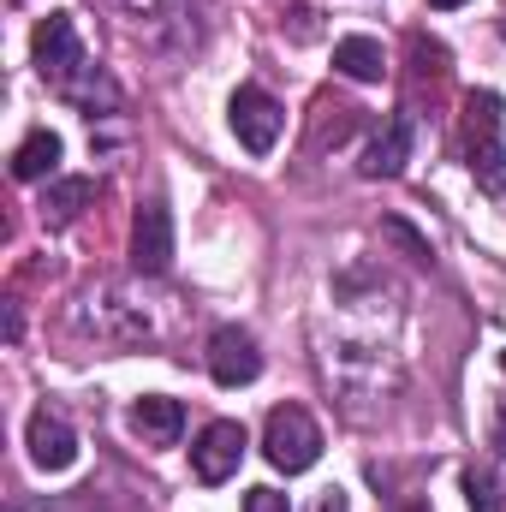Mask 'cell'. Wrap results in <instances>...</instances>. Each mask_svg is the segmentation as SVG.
I'll return each mask as SVG.
<instances>
[{
    "label": "cell",
    "mask_w": 506,
    "mask_h": 512,
    "mask_svg": "<svg viewBox=\"0 0 506 512\" xmlns=\"http://www.w3.org/2000/svg\"><path fill=\"white\" fill-rule=\"evenodd\" d=\"M131 429H137L143 441H155V447H173V441L185 435V405H179V399L149 393V399H137V405H131Z\"/></svg>",
    "instance_id": "obj_10"
},
{
    "label": "cell",
    "mask_w": 506,
    "mask_h": 512,
    "mask_svg": "<svg viewBox=\"0 0 506 512\" xmlns=\"http://www.w3.org/2000/svg\"><path fill=\"white\" fill-rule=\"evenodd\" d=\"M245 512H292V501H286L280 489H251V495H245Z\"/></svg>",
    "instance_id": "obj_18"
},
{
    "label": "cell",
    "mask_w": 506,
    "mask_h": 512,
    "mask_svg": "<svg viewBox=\"0 0 506 512\" xmlns=\"http://www.w3.org/2000/svg\"><path fill=\"white\" fill-rule=\"evenodd\" d=\"M30 54H36V72L60 90V84H72L90 60H84V42H78V24H72V12H48L42 24H36V42H30Z\"/></svg>",
    "instance_id": "obj_3"
},
{
    "label": "cell",
    "mask_w": 506,
    "mask_h": 512,
    "mask_svg": "<svg viewBox=\"0 0 506 512\" xmlns=\"http://www.w3.org/2000/svg\"><path fill=\"white\" fill-rule=\"evenodd\" d=\"M209 376L221 387H245L262 376V352H256V340L245 328H215V340H209Z\"/></svg>",
    "instance_id": "obj_7"
},
{
    "label": "cell",
    "mask_w": 506,
    "mask_h": 512,
    "mask_svg": "<svg viewBox=\"0 0 506 512\" xmlns=\"http://www.w3.org/2000/svg\"><path fill=\"white\" fill-rule=\"evenodd\" d=\"M495 453H506V405H501V429H495Z\"/></svg>",
    "instance_id": "obj_20"
},
{
    "label": "cell",
    "mask_w": 506,
    "mask_h": 512,
    "mask_svg": "<svg viewBox=\"0 0 506 512\" xmlns=\"http://www.w3.org/2000/svg\"><path fill=\"white\" fill-rule=\"evenodd\" d=\"M411 60H417V72H447V48H441V42L411 36Z\"/></svg>",
    "instance_id": "obj_16"
},
{
    "label": "cell",
    "mask_w": 506,
    "mask_h": 512,
    "mask_svg": "<svg viewBox=\"0 0 506 512\" xmlns=\"http://www.w3.org/2000/svg\"><path fill=\"white\" fill-rule=\"evenodd\" d=\"M262 453H268V465L286 471V477L310 471V465L322 459V429H316V417H310L304 405H274L268 423H262Z\"/></svg>",
    "instance_id": "obj_2"
},
{
    "label": "cell",
    "mask_w": 506,
    "mask_h": 512,
    "mask_svg": "<svg viewBox=\"0 0 506 512\" xmlns=\"http://www.w3.org/2000/svg\"><path fill=\"white\" fill-rule=\"evenodd\" d=\"M429 6H435V12H453V6H465V0H429Z\"/></svg>",
    "instance_id": "obj_21"
},
{
    "label": "cell",
    "mask_w": 506,
    "mask_h": 512,
    "mask_svg": "<svg viewBox=\"0 0 506 512\" xmlns=\"http://www.w3.org/2000/svg\"><path fill=\"white\" fill-rule=\"evenodd\" d=\"M411 143H417L411 114H393V120H387L376 137H370V149H364V179H393V173H405V161H411Z\"/></svg>",
    "instance_id": "obj_9"
},
{
    "label": "cell",
    "mask_w": 506,
    "mask_h": 512,
    "mask_svg": "<svg viewBox=\"0 0 506 512\" xmlns=\"http://www.w3.org/2000/svg\"><path fill=\"white\" fill-rule=\"evenodd\" d=\"M501 370H506V352H501Z\"/></svg>",
    "instance_id": "obj_22"
},
{
    "label": "cell",
    "mask_w": 506,
    "mask_h": 512,
    "mask_svg": "<svg viewBox=\"0 0 506 512\" xmlns=\"http://www.w3.org/2000/svg\"><path fill=\"white\" fill-rule=\"evenodd\" d=\"M381 233H387V239H393L399 251L411 256V262H429V239H423V233H411L405 221H381Z\"/></svg>",
    "instance_id": "obj_15"
},
{
    "label": "cell",
    "mask_w": 506,
    "mask_h": 512,
    "mask_svg": "<svg viewBox=\"0 0 506 512\" xmlns=\"http://www.w3.org/2000/svg\"><path fill=\"white\" fill-rule=\"evenodd\" d=\"M54 167H60V137L42 126L30 131L18 149H12V179H24V185H36V179H54Z\"/></svg>",
    "instance_id": "obj_11"
},
{
    "label": "cell",
    "mask_w": 506,
    "mask_h": 512,
    "mask_svg": "<svg viewBox=\"0 0 506 512\" xmlns=\"http://www.w3.org/2000/svg\"><path fill=\"white\" fill-rule=\"evenodd\" d=\"M227 120H233L239 143H245L251 155H268V149L280 143V131H286V108H280L268 90L239 84V90H233V102H227Z\"/></svg>",
    "instance_id": "obj_4"
},
{
    "label": "cell",
    "mask_w": 506,
    "mask_h": 512,
    "mask_svg": "<svg viewBox=\"0 0 506 512\" xmlns=\"http://www.w3.org/2000/svg\"><path fill=\"white\" fill-rule=\"evenodd\" d=\"M465 501H471V512H501V477L489 465H471L465 471Z\"/></svg>",
    "instance_id": "obj_14"
},
{
    "label": "cell",
    "mask_w": 506,
    "mask_h": 512,
    "mask_svg": "<svg viewBox=\"0 0 506 512\" xmlns=\"http://www.w3.org/2000/svg\"><path fill=\"white\" fill-rule=\"evenodd\" d=\"M131 262L137 274H167L173 268V209L167 203H143L131 221Z\"/></svg>",
    "instance_id": "obj_6"
},
{
    "label": "cell",
    "mask_w": 506,
    "mask_h": 512,
    "mask_svg": "<svg viewBox=\"0 0 506 512\" xmlns=\"http://www.w3.org/2000/svg\"><path fill=\"white\" fill-rule=\"evenodd\" d=\"M334 72H346L352 84H381V72H387L381 42L376 36H340L334 42Z\"/></svg>",
    "instance_id": "obj_12"
},
{
    "label": "cell",
    "mask_w": 506,
    "mask_h": 512,
    "mask_svg": "<svg viewBox=\"0 0 506 512\" xmlns=\"http://www.w3.org/2000/svg\"><path fill=\"white\" fill-rule=\"evenodd\" d=\"M24 447H30V459L42 465V471H66L72 459H78V435H72V423L60 417V411H36L30 417V429H24Z\"/></svg>",
    "instance_id": "obj_8"
},
{
    "label": "cell",
    "mask_w": 506,
    "mask_h": 512,
    "mask_svg": "<svg viewBox=\"0 0 506 512\" xmlns=\"http://www.w3.org/2000/svg\"><path fill=\"white\" fill-rule=\"evenodd\" d=\"M245 447H251V435H245V423H233V417H221V423H209L197 441H191V471L203 477V483H227L239 465H245Z\"/></svg>",
    "instance_id": "obj_5"
},
{
    "label": "cell",
    "mask_w": 506,
    "mask_h": 512,
    "mask_svg": "<svg viewBox=\"0 0 506 512\" xmlns=\"http://www.w3.org/2000/svg\"><path fill=\"white\" fill-rule=\"evenodd\" d=\"M126 18H161V12H179V0H114Z\"/></svg>",
    "instance_id": "obj_17"
},
{
    "label": "cell",
    "mask_w": 506,
    "mask_h": 512,
    "mask_svg": "<svg viewBox=\"0 0 506 512\" xmlns=\"http://www.w3.org/2000/svg\"><path fill=\"white\" fill-rule=\"evenodd\" d=\"M465 161L477 191L501 197L506 191V137H501V96L495 90H471L465 96Z\"/></svg>",
    "instance_id": "obj_1"
},
{
    "label": "cell",
    "mask_w": 506,
    "mask_h": 512,
    "mask_svg": "<svg viewBox=\"0 0 506 512\" xmlns=\"http://www.w3.org/2000/svg\"><path fill=\"white\" fill-rule=\"evenodd\" d=\"M316 512H346V495H340V489H328V495H322V507Z\"/></svg>",
    "instance_id": "obj_19"
},
{
    "label": "cell",
    "mask_w": 506,
    "mask_h": 512,
    "mask_svg": "<svg viewBox=\"0 0 506 512\" xmlns=\"http://www.w3.org/2000/svg\"><path fill=\"white\" fill-rule=\"evenodd\" d=\"M96 203V179H54L48 191H42V221H54V227H66V221H78L84 209Z\"/></svg>",
    "instance_id": "obj_13"
}]
</instances>
